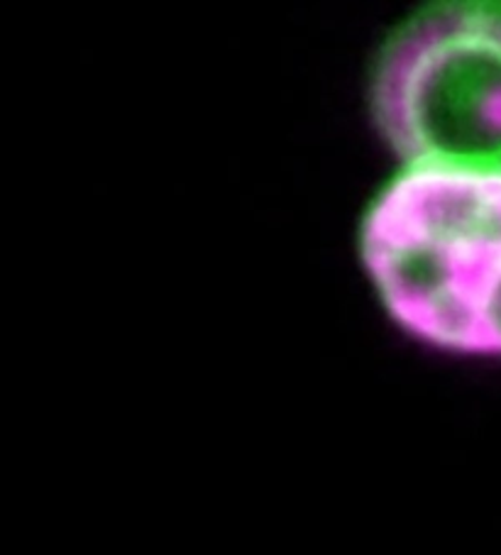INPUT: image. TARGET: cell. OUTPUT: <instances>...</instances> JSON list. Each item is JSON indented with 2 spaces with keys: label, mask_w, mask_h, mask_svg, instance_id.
<instances>
[{
  "label": "cell",
  "mask_w": 501,
  "mask_h": 555,
  "mask_svg": "<svg viewBox=\"0 0 501 555\" xmlns=\"http://www.w3.org/2000/svg\"><path fill=\"white\" fill-rule=\"evenodd\" d=\"M362 262L391 319L462 356H501V169L407 165L364 216Z\"/></svg>",
  "instance_id": "6da1fadb"
},
{
  "label": "cell",
  "mask_w": 501,
  "mask_h": 555,
  "mask_svg": "<svg viewBox=\"0 0 501 555\" xmlns=\"http://www.w3.org/2000/svg\"><path fill=\"white\" fill-rule=\"evenodd\" d=\"M372 111L407 165L501 169V3L411 17L380 56Z\"/></svg>",
  "instance_id": "7a4b0ae2"
}]
</instances>
